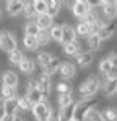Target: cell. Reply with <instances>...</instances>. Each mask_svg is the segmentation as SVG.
Here are the masks:
<instances>
[{
    "label": "cell",
    "instance_id": "cell-1",
    "mask_svg": "<svg viewBox=\"0 0 117 121\" xmlns=\"http://www.w3.org/2000/svg\"><path fill=\"white\" fill-rule=\"evenodd\" d=\"M99 87H101V79L93 74V75H90L85 82L80 83L78 95H80L81 100H90V98H93L98 92H99Z\"/></svg>",
    "mask_w": 117,
    "mask_h": 121
},
{
    "label": "cell",
    "instance_id": "cell-2",
    "mask_svg": "<svg viewBox=\"0 0 117 121\" xmlns=\"http://www.w3.org/2000/svg\"><path fill=\"white\" fill-rule=\"evenodd\" d=\"M31 79H33L34 83H36V88L41 92L42 100L47 101V98L51 97V90H52V77L47 75V74H44V72L41 70V74H36V75L33 74Z\"/></svg>",
    "mask_w": 117,
    "mask_h": 121
},
{
    "label": "cell",
    "instance_id": "cell-3",
    "mask_svg": "<svg viewBox=\"0 0 117 121\" xmlns=\"http://www.w3.org/2000/svg\"><path fill=\"white\" fill-rule=\"evenodd\" d=\"M94 105H96V100H93V98H90V100H78L75 103V110H73L72 120L83 121L85 116H86V113L90 111V108H93Z\"/></svg>",
    "mask_w": 117,
    "mask_h": 121
},
{
    "label": "cell",
    "instance_id": "cell-4",
    "mask_svg": "<svg viewBox=\"0 0 117 121\" xmlns=\"http://www.w3.org/2000/svg\"><path fill=\"white\" fill-rule=\"evenodd\" d=\"M13 49H16V38L13 36L10 30H2L0 31V51L8 54Z\"/></svg>",
    "mask_w": 117,
    "mask_h": 121
},
{
    "label": "cell",
    "instance_id": "cell-5",
    "mask_svg": "<svg viewBox=\"0 0 117 121\" xmlns=\"http://www.w3.org/2000/svg\"><path fill=\"white\" fill-rule=\"evenodd\" d=\"M51 111H52V108H51L49 101H41V103H36V105H33V108H31L33 118H34L36 121H47V120H49Z\"/></svg>",
    "mask_w": 117,
    "mask_h": 121
},
{
    "label": "cell",
    "instance_id": "cell-6",
    "mask_svg": "<svg viewBox=\"0 0 117 121\" xmlns=\"http://www.w3.org/2000/svg\"><path fill=\"white\" fill-rule=\"evenodd\" d=\"M91 8H93V3L88 0H77L72 3V13L80 20H83V17L91 12Z\"/></svg>",
    "mask_w": 117,
    "mask_h": 121
},
{
    "label": "cell",
    "instance_id": "cell-7",
    "mask_svg": "<svg viewBox=\"0 0 117 121\" xmlns=\"http://www.w3.org/2000/svg\"><path fill=\"white\" fill-rule=\"evenodd\" d=\"M99 72L106 77V79H117V65L109 62L107 57H102L99 62Z\"/></svg>",
    "mask_w": 117,
    "mask_h": 121
},
{
    "label": "cell",
    "instance_id": "cell-8",
    "mask_svg": "<svg viewBox=\"0 0 117 121\" xmlns=\"http://www.w3.org/2000/svg\"><path fill=\"white\" fill-rule=\"evenodd\" d=\"M58 75L62 77V80H72L77 77V65L72 62H62L58 67Z\"/></svg>",
    "mask_w": 117,
    "mask_h": 121
},
{
    "label": "cell",
    "instance_id": "cell-9",
    "mask_svg": "<svg viewBox=\"0 0 117 121\" xmlns=\"http://www.w3.org/2000/svg\"><path fill=\"white\" fill-rule=\"evenodd\" d=\"M99 90L104 97H114L117 93V79H104V82H101Z\"/></svg>",
    "mask_w": 117,
    "mask_h": 121
},
{
    "label": "cell",
    "instance_id": "cell-10",
    "mask_svg": "<svg viewBox=\"0 0 117 121\" xmlns=\"http://www.w3.org/2000/svg\"><path fill=\"white\" fill-rule=\"evenodd\" d=\"M18 69L21 74H24V75H28V77H31L33 74H34V70H36V62L34 59H31V57H28V56H24L21 62L18 64Z\"/></svg>",
    "mask_w": 117,
    "mask_h": 121
},
{
    "label": "cell",
    "instance_id": "cell-11",
    "mask_svg": "<svg viewBox=\"0 0 117 121\" xmlns=\"http://www.w3.org/2000/svg\"><path fill=\"white\" fill-rule=\"evenodd\" d=\"M114 33H116V23H114V21H109V23H104V25L101 26V30L98 31L96 36L101 39V43H102V41L111 39V38L114 36Z\"/></svg>",
    "mask_w": 117,
    "mask_h": 121
},
{
    "label": "cell",
    "instance_id": "cell-12",
    "mask_svg": "<svg viewBox=\"0 0 117 121\" xmlns=\"http://www.w3.org/2000/svg\"><path fill=\"white\" fill-rule=\"evenodd\" d=\"M20 83V77L16 72H13V70H3V74H2V85H5V87H12V88H16Z\"/></svg>",
    "mask_w": 117,
    "mask_h": 121
},
{
    "label": "cell",
    "instance_id": "cell-13",
    "mask_svg": "<svg viewBox=\"0 0 117 121\" xmlns=\"http://www.w3.org/2000/svg\"><path fill=\"white\" fill-rule=\"evenodd\" d=\"M73 41H77V35H75L73 26L68 25V23L62 25V38H60V43L65 46V44H70V43H73Z\"/></svg>",
    "mask_w": 117,
    "mask_h": 121
},
{
    "label": "cell",
    "instance_id": "cell-14",
    "mask_svg": "<svg viewBox=\"0 0 117 121\" xmlns=\"http://www.w3.org/2000/svg\"><path fill=\"white\" fill-rule=\"evenodd\" d=\"M5 7H7V13L10 17H18L23 12L24 2L23 0H8V2H5Z\"/></svg>",
    "mask_w": 117,
    "mask_h": 121
},
{
    "label": "cell",
    "instance_id": "cell-15",
    "mask_svg": "<svg viewBox=\"0 0 117 121\" xmlns=\"http://www.w3.org/2000/svg\"><path fill=\"white\" fill-rule=\"evenodd\" d=\"M34 23H36V26H38L39 30H44V31H47L52 25H54V20L49 17V15H36V18H34Z\"/></svg>",
    "mask_w": 117,
    "mask_h": 121
},
{
    "label": "cell",
    "instance_id": "cell-16",
    "mask_svg": "<svg viewBox=\"0 0 117 121\" xmlns=\"http://www.w3.org/2000/svg\"><path fill=\"white\" fill-rule=\"evenodd\" d=\"M62 10V2H57V0H47V10H46V15H49L52 20L57 18V15Z\"/></svg>",
    "mask_w": 117,
    "mask_h": 121
},
{
    "label": "cell",
    "instance_id": "cell-17",
    "mask_svg": "<svg viewBox=\"0 0 117 121\" xmlns=\"http://www.w3.org/2000/svg\"><path fill=\"white\" fill-rule=\"evenodd\" d=\"M93 60H94V52L85 51V52H80L77 56V65H80V67H88V65H91Z\"/></svg>",
    "mask_w": 117,
    "mask_h": 121
},
{
    "label": "cell",
    "instance_id": "cell-18",
    "mask_svg": "<svg viewBox=\"0 0 117 121\" xmlns=\"http://www.w3.org/2000/svg\"><path fill=\"white\" fill-rule=\"evenodd\" d=\"M60 64H62V62H60V57H58V56H54V57L51 59V62H49L44 69H41V70H42L44 74H47V75H51V77H52V75L58 70Z\"/></svg>",
    "mask_w": 117,
    "mask_h": 121
},
{
    "label": "cell",
    "instance_id": "cell-19",
    "mask_svg": "<svg viewBox=\"0 0 117 121\" xmlns=\"http://www.w3.org/2000/svg\"><path fill=\"white\" fill-rule=\"evenodd\" d=\"M75 103H77V100L72 101L70 105H67V106H63V108L58 110L60 121H70V120H72V116H73V110H75Z\"/></svg>",
    "mask_w": 117,
    "mask_h": 121
},
{
    "label": "cell",
    "instance_id": "cell-20",
    "mask_svg": "<svg viewBox=\"0 0 117 121\" xmlns=\"http://www.w3.org/2000/svg\"><path fill=\"white\" fill-rule=\"evenodd\" d=\"M15 98H16V88L5 87V85L0 87V100L7 101V100H15Z\"/></svg>",
    "mask_w": 117,
    "mask_h": 121
},
{
    "label": "cell",
    "instance_id": "cell-21",
    "mask_svg": "<svg viewBox=\"0 0 117 121\" xmlns=\"http://www.w3.org/2000/svg\"><path fill=\"white\" fill-rule=\"evenodd\" d=\"M80 43L78 41H73V43H70V44H65L63 48H62V51H63V54L65 56H78L80 54Z\"/></svg>",
    "mask_w": 117,
    "mask_h": 121
},
{
    "label": "cell",
    "instance_id": "cell-22",
    "mask_svg": "<svg viewBox=\"0 0 117 121\" xmlns=\"http://www.w3.org/2000/svg\"><path fill=\"white\" fill-rule=\"evenodd\" d=\"M24 97L31 101L33 105L44 101V100H42V95H41V92H39L38 88H28V90H26V93H24Z\"/></svg>",
    "mask_w": 117,
    "mask_h": 121
},
{
    "label": "cell",
    "instance_id": "cell-23",
    "mask_svg": "<svg viewBox=\"0 0 117 121\" xmlns=\"http://www.w3.org/2000/svg\"><path fill=\"white\" fill-rule=\"evenodd\" d=\"M75 30V35H77V38H88L90 35H91V28L86 25V23H83V21H78L77 28H73Z\"/></svg>",
    "mask_w": 117,
    "mask_h": 121
},
{
    "label": "cell",
    "instance_id": "cell-24",
    "mask_svg": "<svg viewBox=\"0 0 117 121\" xmlns=\"http://www.w3.org/2000/svg\"><path fill=\"white\" fill-rule=\"evenodd\" d=\"M16 101H18V111H21V113H29V111H31L33 103L28 100L24 95L18 97V98H16Z\"/></svg>",
    "mask_w": 117,
    "mask_h": 121
},
{
    "label": "cell",
    "instance_id": "cell-25",
    "mask_svg": "<svg viewBox=\"0 0 117 121\" xmlns=\"http://www.w3.org/2000/svg\"><path fill=\"white\" fill-rule=\"evenodd\" d=\"M55 90H57V95H60V93H73L72 82H68V80H60V82H57Z\"/></svg>",
    "mask_w": 117,
    "mask_h": 121
},
{
    "label": "cell",
    "instance_id": "cell-26",
    "mask_svg": "<svg viewBox=\"0 0 117 121\" xmlns=\"http://www.w3.org/2000/svg\"><path fill=\"white\" fill-rule=\"evenodd\" d=\"M49 38H51V41H55V43H60V38H62V26L60 25H57V23H54L49 30Z\"/></svg>",
    "mask_w": 117,
    "mask_h": 121
},
{
    "label": "cell",
    "instance_id": "cell-27",
    "mask_svg": "<svg viewBox=\"0 0 117 121\" xmlns=\"http://www.w3.org/2000/svg\"><path fill=\"white\" fill-rule=\"evenodd\" d=\"M54 56L51 54V52H47V51H41V52H38V57H36V60H38V64H39V67L41 69H44L49 62H51V59H52ZM34 60V62H36Z\"/></svg>",
    "mask_w": 117,
    "mask_h": 121
},
{
    "label": "cell",
    "instance_id": "cell-28",
    "mask_svg": "<svg viewBox=\"0 0 117 121\" xmlns=\"http://www.w3.org/2000/svg\"><path fill=\"white\" fill-rule=\"evenodd\" d=\"M23 57H24V54H23V51L18 49V48H16V49H13L12 52H8V62H10L12 65H18Z\"/></svg>",
    "mask_w": 117,
    "mask_h": 121
},
{
    "label": "cell",
    "instance_id": "cell-29",
    "mask_svg": "<svg viewBox=\"0 0 117 121\" xmlns=\"http://www.w3.org/2000/svg\"><path fill=\"white\" fill-rule=\"evenodd\" d=\"M83 121H104L102 118V115H101V111L96 108V105L93 106V108H90V111L86 113V116H85V120Z\"/></svg>",
    "mask_w": 117,
    "mask_h": 121
},
{
    "label": "cell",
    "instance_id": "cell-30",
    "mask_svg": "<svg viewBox=\"0 0 117 121\" xmlns=\"http://www.w3.org/2000/svg\"><path fill=\"white\" fill-rule=\"evenodd\" d=\"M72 101H75V98H73V93H60V95H57L58 110H60V108H63V106H67V105H70Z\"/></svg>",
    "mask_w": 117,
    "mask_h": 121
},
{
    "label": "cell",
    "instance_id": "cell-31",
    "mask_svg": "<svg viewBox=\"0 0 117 121\" xmlns=\"http://www.w3.org/2000/svg\"><path fill=\"white\" fill-rule=\"evenodd\" d=\"M16 113H18V101H16V98L5 101V115L16 116Z\"/></svg>",
    "mask_w": 117,
    "mask_h": 121
},
{
    "label": "cell",
    "instance_id": "cell-32",
    "mask_svg": "<svg viewBox=\"0 0 117 121\" xmlns=\"http://www.w3.org/2000/svg\"><path fill=\"white\" fill-rule=\"evenodd\" d=\"M86 43H88V48H90L91 52H94V51H99V49H101V39L98 38L96 35H90V36L86 38Z\"/></svg>",
    "mask_w": 117,
    "mask_h": 121
},
{
    "label": "cell",
    "instance_id": "cell-33",
    "mask_svg": "<svg viewBox=\"0 0 117 121\" xmlns=\"http://www.w3.org/2000/svg\"><path fill=\"white\" fill-rule=\"evenodd\" d=\"M81 21H83V23H86L88 26H93L94 23H98V21H101V20H99V15H98V12L94 10V8H91V12H90L88 15H85Z\"/></svg>",
    "mask_w": 117,
    "mask_h": 121
},
{
    "label": "cell",
    "instance_id": "cell-34",
    "mask_svg": "<svg viewBox=\"0 0 117 121\" xmlns=\"http://www.w3.org/2000/svg\"><path fill=\"white\" fill-rule=\"evenodd\" d=\"M26 20H33L36 18V12H34V7H33V2H24V7H23V12Z\"/></svg>",
    "mask_w": 117,
    "mask_h": 121
},
{
    "label": "cell",
    "instance_id": "cell-35",
    "mask_svg": "<svg viewBox=\"0 0 117 121\" xmlns=\"http://www.w3.org/2000/svg\"><path fill=\"white\" fill-rule=\"evenodd\" d=\"M36 43H38V46H47V44L51 43V38H49V31L39 30V33L36 35Z\"/></svg>",
    "mask_w": 117,
    "mask_h": 121
},
{
    "label": "cell",
    "instance_id": "cell-36",
    "mask_svg": "<svg viewBox=\"0 0 117 121\" xmlns=\"http://www.w3.org/2000/svg\"><path fill=\"white\" fill-rule=\"evenodd\" d=\"M38 33H39V28L36 26L34 21H28V23L24 25V36H33V38H36Z\"/></svg>",
    "mask_w": 117,
    "mask_h": 121
},
{
    "label": "cell",
    "instance_id": "cell-37",
    "mask_svg": "<svg viewBox=\"0 0 117 121\" xmlns=\"http://www.w3.org/2000/svg\"><path fill=\"white\" fill-rule=\"evenodd\" d=\"M33 7H34L36 15H44L46 10H47V0H34Z\"/></svg>",
    "mask_w": 117,
    "mask_h": 121
},
{
    "label": "cell",
    "instance_id": "cell-38",
    "mask_svg": "<svg viewBox=\"0 0 117 121\" xmlns=\"http://www.w3.org/2000/svg\"><path fill=\"white\" fill-rule=\"evenodd\" d=\"M23 46L28 49V51H38V43H36V38L33 36H24L23 38Z\"/></svg>",
    "mask_w": 117,
    "mask_h": 121
},
{
    "label": "cell",
    "instance_id": "cell-39",
    "mask_svg": "<svg viewBox=\"0 0 117 121\" xmlns=\"http://www.w3.org/2000/svg\"><path fill=\"white\" fill-rule=\"evenodd\" d=\"M101 115H102V118L104 121H117V111L116 108H106L104 111H101Z\"/></svg>",
    "mask_w": 117,
    "mask_h": 121
},
{
    "label": "cell",
    "instance_id": "cell-40",
    "mask_svg": "<svg viewBox=\"0 0 117 121\" xmlns=\"http://www.w3.org/2000/svg\"><path fill=\"white\" fill-rule=\"evenodd\" d=\"M47 121H60V115H58L57 110H52L51 115H49V120Z\"/></svg>",
    "mask_w": 117,
    "mask_h": 121
},
{
    "label": "cell",
    "instance_id": "cell-41",
    "mask_svg": "<svg viewBox=\"0 0 117 121\" xmlns=\"http://www.w3.org/2000/svg\"><path fill=\"white\" fill-rule=\"evenodd\" d=\"M5 116V101L0 100V120Z\"/></svg>",
    "mask_w": 117,
    "mask_h": 121
},
{
    "label": "cell",
    "instance_id": "cell-42",
    "mask_svg": "<svg viewBox=\"0 0 117 121\" xmlns=\"http://www.w3.org/2000/svg\"><path fill=\"white\" fill-rule=\"evenodd\" d=\"M0 121H15V116H10V115H5V116H3V118H2Z\"/></svg>",
    "mask_w": 117,
    "mask_h": 121
},
{
    "label": "cell",
    "instance_id": "cell-43",
    "mask_svg": "<svg viewBox=\"0 0 117 121\" xmlns=\"http://www.w3.org/2000/svg\"><path fill=\"white\" fill-rule=\"evenodd\" d=\"M15 121H23V120H21V116H15Z\"/></svg>",
    "mask_w": 117,
    "mask_h": 121
},
{
    "label": "cell",
    "instance_id": "cell-44",
    "mask_svg": "<svg viewBox=\"0 0 117 121\" xmlns=\"http://www.w3.org/2000/svg\"><path fill=\"white\" fill-rule=\"evenodd\" d=\"M0 18H2V8H0Z\"/></svg>",
    "mask_w": 117,
    "mask_h": 121
},
{
    "label": "cell",
    "instance_id": "cell-45",
    "mask_svg": "<svg viewBox=\"0 0 117 121\" xmlns=\"http://www.w3.org/2000/svg\"><path fill=\"white\" fill-rule=\"evenodd\" d=\"M70 121H75V120H70Z\"/></svg>",
    "mask_w": 117,
    "mask_h": 121
}]
</instances>
